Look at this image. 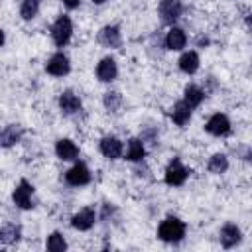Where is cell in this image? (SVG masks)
Instances as JSON below:
<instances>
[{"instance_id": "cell-6", "label": "cell", "mask_w": 252, "mask_h": 252, "mask_svg": "<svg viewBox=\"0 0 252 252\" xmlns=\"http://www.w3.org/2000/svg\"><path fill=\"white\" fill-rule=\"evenodd\" d=\"M205 132L211 134V136H217V138H222V136H228L230 130H232V124H230V118L224 114V112H215L209 116V120L205 122Z\"/></svg>"}, {"instance_id": "cell-30", "label": "cell", "mask_w": 252, "mask_h": 252, "mask_svg": "<svg viewBox=\"0 0 252 252\" xmlns=\"http://www.w3.org/2000/svg\"><path fill=\"white\" fill-rule=\"evenodd\" d=\"M91 2H93L94 6H102V4H104V2H108V0H91Z\"/></svg>"}, {"instance_id": "cell-16", "label": "cell", "mask_w": 252, "mask_h": 252, "mask_svg": "<svg viewBox=\"0 0 252 252\" xmlns=\"http://www.w3.org/2000/svg\"><path fill=\"white\" fill-rule=\"evenodd\" d=\"M240 240H242V230L234 222H226L219 230V242L222 248H234L240 244Z\"/></svg>"}, {"instance_id": "cell-21", "label": "cell", "mask_w": 252, "mask_h": 252, "mask_svg": "<svg viewBox=\"0 0 252 252\" xmlns=\"http://www.w3.org/2000/svg\"><path fill=\"white\" fill-rule=\"evenodd\" d=\"M22 238V226L16 222H4L0 228V244L2 246H12L18 244Z\"/></svg>"}, {"instance_id": "cell-24", "label": "cell", "mask_w": 252, "mask_h": 252, "mask_svg": "<svg viewBox=\"0 0 252 252\" xmlns=\"http://www.w3.org/2000/svg\"><path fill=\"white\" fill-rule=\"evenodd\" d=\"M45 248L49 252H65L67 250V240L63 236V232L59 230H53L47 234V240H45Z\"/></svg>"}, {"instance_id": "cell-26", "label": "cell", "mask_w": 252, "mask_h": 252, "mask_svg": "<svg viewBox=\"0 0 252 252\" xmlns=\"http://www.w3.org/2000/svg\"><path fill=\"white\" fill-rule=\"evenodd\" d=\"M102 104L108 112H118L122 106V94L118 91H106L102 94Z\"/></svg>"}, {"instance_id": "cell-3", "label": "cell", "mask_w": 252, "mask_h": 252, "mask_svg": "<svg viewBox=\"0 0 252 252\" xmlns=\"http://www.w3.org/2000/svg\"><path fill=\"white\" fill-rule=\"evenodd\" d=\"M33 195H35L33 183H30L28 179H20L18 185L14 187V191H12V203L22 211H30V209L35 207L33 205Z\"/></svg>"}, {"instance_id": "cell-7", "label": "cell", "mask_w": 252, "mask_h": 252, "mask_svg": "<svg viewBox=\"0 0 252 252\" xmlns=\"http://www.w3.org/2000/svg\"><path fill=\"white\" fill-rule=\"evenodd\" d=\"M158 14L159 20L167 26H175V22L183 14V2L181 0H159L158 4Z\"/></svg>"}, {"instance_id": "cell-8", "label": "cell", "mask_w": 252, "mask_h": 252, "mask_svg": "<svg viewBox=\"0 0 252 252\" xmlns=\"http://www.w3.org/2000/svg\"><path fill=\"white\" fill-rule=\"evenodd\" d=\"M98 150H100V154H102L106 159H110V161L124 158V144H122V140H120L118 136H112V134H106V136L100 138Z\"/></svg>"}, {"instance_id": "cell-15", "label": "cell", "mask_w": 252, "mask_h": 252, "mask_svg": "<svg viewBox=\"0 0 252 252\" xmlns=\"http://www.w3.org/2000/svg\"><path fill=\"white\" fill-rule=\"evenodd\" d=\"M57 104H59V110H61L65 116H73V114L81 112V108H83V102H81L79 94L73 93V91H69V89L59 94Z\"/></svg>"}, {"instance_id": "cell-5", "label": "cell", "mask_w": 252, "mask_h": 252, "mask_svg": "<svg viewBox=\"0 0 252 252\" xmlns=\"http://www.w3.org/2000/svg\"><path fill=\"white\" fill-rule=\"evenodd\" d=\"M91 179H93L91 169L87 167V163H83V161H79V159L65 171V183L71 185V187H83V185H89Z\"/></svg>"}, {"instance_id": "cell-14", "label": "cell", "mask_w": 252, "mask_h": 252, "mask_svg": "<svg viewBox=\"0 0 252 252\" xmlns=\"http://www.w3.org/2000/svg\"><path fill=\"white\" fill-rule=\"evenodd\" d=\"M163 45L169 51H183L185 45H187V33H185V30L179 28V26H169V30H167V33L163 37Z\"/></svg>"}, {"instance_id": "cell-9", "label": "cell", "mask_w": 252, "mask_h": 252, "mask_svg": "<svg viewBox=\"0 0 252 252\" xmlns=\"http://www.w3.org/2000/svg\"><path fill=\"white\" fill-rule=\"evenodd\" d=\"M45 71L51 77H65L71 71V59L63 53V51H55L53 55H49V59L45 61Z\"/></svg>"}, {"instance_id": "cell-13", "label": "cell", "mask_w": 252, "mask_h": 252, "mask_svg": "<svg viewBox=\"0 0 252 252\" xmlns=\"http://www.w3.org/2000/svg\"><path fill=\"white\" fill-rule=\"evenodd\" d=\"M94 73H96V79H98L100 83H112V81L118 77V63H116V59L110 57V55L102 57V59L96 63Z\"/></svg>"}, {"instance_id": "cell-29", "label": "cell", "mask_w": 252, "mask_h": 252, "mask_svg": "<svg viewBox=\"0 0 252 252\" xmlns=\"http://www.w3.org/2000/svg\"><path fill=\"white\" fill-rule=\"evenodd\" d=\"M246 28H248V32H252V14L246 16Z\"/></svg>"}, {"instance_id": "cell-12", "label": "cell", "mask_w": 252, "mask_h": 252, "mask_svg": "<svg viewBox=\"0 0 252 252\" xmlns=\"http://www.w3.org/2000/svg\"><path fill=\"white\" fill-rule=\"evenodd\" d=\"M53 152H55L57 159H61V161H77L79 154H81L79 146L71 138H59L53 146Z\"/></svg>"}, {"instance_id": "cell-27", "label": "cell", "mask_w": 252, "mask_h": 252, "mask_svg": "<svg viewBox=\"0 0 252 252\" xmlns=\"http://www.w3.org/2000/svg\"><path fill=\"white\" fill-rule=\"evenodd\" d=\"M112 215H116V207H114L112 203H104V205H102V213H100V219H102L104 222H108V219H110Z\"/></svg>"}, {"instance_id": "cell-25", "label": "cell", "mask_w": 252, "mask_h": 252, "mask_svg": "<svg viewBox=\"0 0 252 252\" xmlns=\"http://www.w3.org/2000/svg\"><path fill=\"white\" fill-rule=\"evenodd\" d=\"M39 2L41 0H22L20 2V18L24 22H32L39 14Z\"/></svg>"}, {"instance_id": "cell-17", "label": "cell", "mask_w": 252, "mask_h": 252, "mask_svg": "<svg viewBox=\"0 0 252 252\" xmlns=\"http://www.w3.org/2000/svg\"><path fill=\"white\" fill-rule=\"evenodd\" d=\"M177 67H179V71L185 73V75H195V73L199 71V67H201V57H199V53H197L195 49H185V51H181V55H179V59H177Z\"/></svg>"}, {"instance_id": "cell-23", "label": "cell", "mask_w": 252, "mask_h": 252, "mask_svg": "<svg viewBox=\"0 0 252 252\" xmlns=\"http://www.w3.org/2000/svg\"><path fill=\"white\" fill-rule=\"evenodd\" d=\"M230 167V161H228V156L222 154V152H215L209 159H207V171L213 173V175H222L226 173Z\"/></svg>"}, {"instance_id": "cell-28", "label": "cell", "mask_w": 252, "mask_h": 252, "mask_svg": "<svg viewBox=\"0 0 252 252\" xmlns=\"http://www.w3.org/2000/svg\"><path fill=\"white\" fill-rule=\"evenodd\" d=\"M61 4L67 8V10H77L81 6V0H61Z\"/></svg>"}, {"instance_id": "cell-20", "label": "cell", "mask_w": 252, "mask_h": 252, "mask_svg": "<svg viewBox=\"0 0 252 252\" xmlns=\"http://www.w3.org/2000/svg\"><path fill=\"white\" fill-rule=\"evenodd\" d=\"M191 114H193V108H191L183 98L177 100V102L171 106V110H169V118H171V122H173L175 126H179V128H185V124H189Z\"/></svg>"}, {"instance_id": "cell-19", "label": "cell", "mask_w": 252, "mask_h": 252, "mask_svg": "<svg viewBox=\"0 0 252 252\" xmlns=\"http://www.w3.org/2000/svg\"><path fill=\"white\" fill-rule=\"evenodd\" d=\"M24 138V128L20 124H6L0 132V146L4 150L8 148H14L16 144H20Z\"/></svg>"}, {"instance_id": "cell-11", "label": "cell", "mask_w": 252, "mask_h": 252, "mask_svg": "<svg viewBox=\"0 0 252 252\" xmlns=\"http://www.w3.org/2000/svg\"><path fill=\"white\" fill-rule=\"evenodd\" d=\"M96 39H98L100 45H104V47H108V49H118V47H122V32H120V28H118L116 24H106V26H102V28L98 30V33H96Z\"/></svg>"}, {"instance_id": "cell-4", "label": "cell", "mask_w": 252, "mask_h": 252, "mask_svg": "<svg viewBox=\"0 0 252 252\" xmlns=\"http://www.w3.org/2000/svg\"><path fill=\"white\" fill-rule=\"evenodd\" d=\"M189 173H191L189 167H185L179 158H173V159L167 163L165 171H163V181H165V185H169V187H181V185L187 181Z\"/></svg>"}, {"instance_id": "cell-18", "label": "cell", "mask_w": 252, "mask_h": 252, "mask_svg": "<svg viewBox=\"0 0 252 252\" xmlns=\"http://www.w3.org/2000/svg\"><path fill=\"white\" fill-rule=\"evenodd\" d=\"M146 158V142L140 136H134L126 142V152H124V159L132 161V163H142Z\"/></svg>"}, {"instance_id": "cell-2", "label": "cell", "mask_w": 252, "mask_h": 252, "mask_svg": "<svg viewBox=\"0 0 252 252\" xmlns=\"http://www.w3.org/2000/svg\"><path fill=\"white\" fill-rule=\"evenodd\" d=\"M49 35H51V41H53L55 47H65L73 37V22H71V18L67 14H59L53 20L51 28H49Z\"/></svg>"}, {"instance_id": "cell-1", "label": "cell", "mask_w": 252, "mask_h": 252, "mask_svg": "<svg viewBox=\"0 0 252 252\" xmlns=\"http://www.w3.org/2000/svg\"><path fill=\"white\" fill-rule=\"evenodd\" d=\"M185 232H187V224L175 217V215H167L159 224H158V238L161 242H167V244H177L185 238Z\"/></svg>"}, {"instance_id": "cell-22", "label": "cell", "mask_w": 252, "mask_h": 252, "mask_svg": "<svg viewBox=\"0 0 252 252\" xmlns=\"http://www.w3.org/2000/svg\"><path fill=\"white\" fill-rule=\"evenodd\" d=\"M205 96H207V91L201 89V87L195 85V83H189V85H185V89H183V100H185L191 108L201 106L203 100H205Z\"/></svg>"}, {"instance_id": "cell-10", "label": "cell", "mask_w": 252, "mask_h": 252, "mask_svg": "<svg viewBox=\"0 0 252 252\" xmlns=\"http://www.w3.org/2000/svg\"><path fill=\"white\" fill-rule=\"evenodd\" d=\"M96 219H98V213L94 211V207H83L71 217V226L79 232H87L94 226Z\"/></svg>"}]
</instances>
